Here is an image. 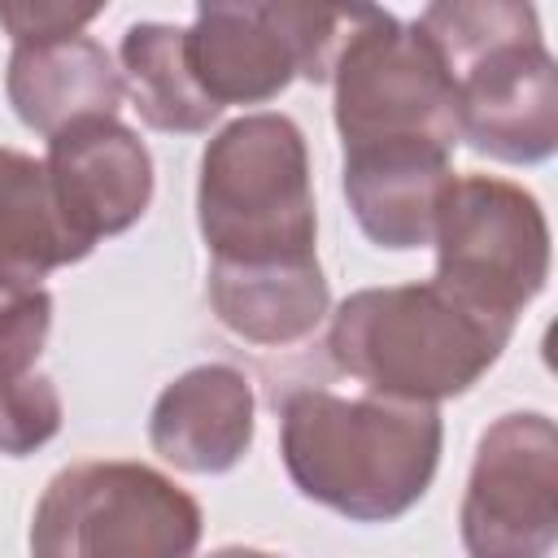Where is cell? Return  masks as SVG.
Here are the masks:
<instances>
[{"instance_id": "6da1fadb", "label": "cell", "mask_w": 558, "mask_h": 558, "mask_svg": "<svg viewBox=\"0 0 558 558\" xmlns=\"http://www.w3.org/2000/svg\"><path fill=\"white\" fill-rule=\"evenodd\" d=\"M440 410L296 388L279 410V453L301 497L353 519H401L440 466Z\"/></svg>"}, {"instance_id": "7a4b0ae2", "label": "cell", "mask_w": 558, "mask_h": 558, "mask_svg": "<svg viewBox=\"0 0 558 558\" xmlns=\"http://www.w3.org/2000/svg\"><path fill=\"white\" fill-rule=\"evenodd\" d=\"M510 331V323L458 305L436 283H401L344 296L327 349L375 397L436 405L466 392L501 357Z\"/></svg>"}, {"instance_id": "3957f363", "label": "cell", "mask_w": 558, "mask_h": 558, "mask_svg": "<svg viewBox=\"0 0 558 558\" xmlns=\"http://www.w3.org/2000/svg\"><path fill=\"white\" fill-rule=\"evenodd\" d=\"M196 222L227 266H270L314 257V187L305 135L283 113H244L227 122L196 183Z\"/></svg>"}, {"instance_id": "277c9868", "label": "cell", "mask_w": 558, "mask_h": 558, "mask_svg": "<svg viewBox=\"0 0 558 558\" xmlns=\"http://www.w3.org/2000/svg\"><path fill=\"white\" fill-rule=\"evenodd\" d=\"M201 506L144 462L57 471L31 519V558H192Z\"/></svg>"}, {"instance_id": "5b68a950", "label": "cell", "mask_w": 558, "mask_h": 558, "mask_svg": "<svg viewBox=\"0 0 558 558\" xmlns=\"http://www.w3.org/2000/svg\"><path fill=\"white\" fill-rule=\"evenodd\" d=\"M436 288L458 305L510 323L549 279V222L532 192L493 174L449 183L436 214Z\"/></svg>"}, {"instance_id": "8992f818", "label": "cell", "mask_w": 558, "mask_h": 558, "mask_svg": "<svg viewBox=\"0 0 558 558\" xmlns=\"http://www.w3.org/2000/svg\"><path fill=\"white\" fill-rule=\"evenodd\" d=\"M331 83L344 148L436 144L449 153L462 140L458 87L445 61L414 26H401L384 9H366L336 57Z\"/></svg>"}, {"instance_id": "52a82bcc", "label": "cell", "mask_w": 558, "mask_h": 558, "mask_svg": "<svg viewBox=\"0 0 558 558\" xmlns=\"http://www.w3.org/2000/svg\"><path fill=\"white\" fill-rule=\"evenodd\" d=\"M466 558H549L558 541V427L549 414H501L475 449L462 497Z\"/></svg>"}, {"instance_id": "ba28073f", "label": "cell", "mask_w": 558, "mask_h": 558, "mask_svg": "<svg viewBox=\"0 0 558 558\" xmlns=\"http://www.w3.org/2000/svg\"><path fill=\"white\" fill-rule=\"evenodd\" d=\"M462 140L497 161L536 166L558 148V70L541 26L497 39L449 70Z\"/></svg>"}, {"instance_id": "9c48e42d", "label": "cell", "mask_w": 558, "mask_h": 558, "mask_svg": "<svg viewBox=\"0 0 558 558\" xmlns=\"http://www.w3.org/2000/svg\"><path fill=\"white\" fill-rule=\"evenodd\" d=\"M44 170L61 222L87 253L100 235H118L140 222L153 201V157L118 118H87L57 131L48 140Z\"/></svg>"}, {"instance_id": "30bf717a", "label": "cell", "mask_w": 558, "mask_h": 558, "mask_svg": "<svg viewBox=\"0 0 558 558\" xmlns=\"http://www.w3.org/2000/svg\"><path fill=\"white\" fill-rule=\"evenodd\" d=\"M148 445L192 475L231 471L253 445V384L227 362L183 371L148 414Z\"/></svg>"}, {"instance_id": "8fae6325", "label": "cell", "mask_w": 558, "mask_h": 558, "mask_svg": "<svg viewBox=\"0 0 558 558\" xmlns=\"http://www.w3.org/2000/svg\"><path fill=\"white\" fill-rule=\"evenodd\" d=\"M453 183L449 153L436 144L344 148V196L357 227L379 248L432 244L440 201Z\"/></svg>"}, {"instance_id": "7c38bea8", "label": "cell", "mask_w": 558, "mask_h": 558, "mask_svg": "<svg viewBox=\"0 0 558 558\" xmlns=\"http://www.w3.org/2000/svg\"><path fill=\"white\" fill-rule=\"evenodd\" d=\"M187 65L218 109L275 100L296 74L279 4H201L187 31Z\"/></svg>"}, {"instance_id": "4fadbf2b", "label": "cell", "mask_w": 558, "mask_h": 558, "mask_svg": "<svg viewBox=\"0 0 558 558\" xmlns=\"http://www.w3.org/2000/svg\"><path fill=\"white\" fill-rule=\"evenodd\" d=\"M4 92L13 113L48 140L74 122L113 118L126 96L122 70L87 35L17 44L4 70Z\"/></svg>"}, {"instance_id": "5bb4252c", "label": "cell", "mask_w": 558, "mask_h": 558, "mask_svg": "<svg viewBox=\"0 0 558 558\" xmlns=\"http://www.w3.org/2000/svg\"><path fill=\"white\" fill-rule=\"evenodd\" d=\"M327 279L318 257L270 266H209V305L227 331L248 344H296L327 314Z\"/></svg>"}, {"instance_id": "9a60e30c", "label": "cell", "mask_w": 558, "mask_h": 558, "mask_svg": "<svg viewBox=\"0 0 558 558\" xmlns=\"http://www.w3.org/2000/svg\"><path fill=\"white\" fill-rule=\"evenodd\" d=\"M87 248L61 222L44 161L0 148V292H39V283Z\"/></svg>"}, {"instance_id": "2e32d148", "label": "cell", "mask_w": 558, "mask_h": 558, "mask_svg": "<svg viewBox=\"0 0 558 558\" xmlns=\"http://www.w3.org/2000/svg\"><path fill=\"white\" fill-rule=\"evenodd\" d=\"M118 61H122V87L148 126L192 135V131H209V122L222 113L201 92L187 65V31L166 22H135L122 35Z\"/></svg>"}, {"instance_id": "e0dca14e", "label": "cell", "mask_w": 558, "mask_h": 558, "mask_svg": "<svg viewBox=\"0 0 558 558\" xmlns=\"http://www.w3.org/2000/svg\"><path fill=\"white\" fill-rule=\"evenodd\" d=\"M61 432V392L48 375L31 371L0 384V453L26 458Z\"/></svg>"}, {"instance_id": "ac0fdd59", "label": "cell", "mask_w": 558, "mask_h": 558, "mask_svg": "<svg viewBox=\"0 0 558 558\" xmlns=\"http://www.w3.org/2000/svg\"><path fill=\"white\" fill-rule=\"evenodd\" d=\"M48 331H52V296L44 288L0 305V384L31 375Z\"/></svg>"}, {"instance_id": "d6986e66", "label": "cell", "mask_w": 558, "mask_h": 558, "mask_svg": "<svg viewBox=\"0 0 558 558\" xmlns=\"http://www.w3.org/2000/svg\"><path fill=\"white\" fill-rule=\"evenodd\" d=\"M100 13V4H65V0H4L0 4V26L17 44H44V39H65L83 35V26Z\"/></svg>"}, {"instance_id": "ffe728a7", "label": "cell", "mask_w": 558, "mask_h": 558, "mask_svg": "<svg viewBox=\"0 0 558 558\" xmlns=\"http://www.w3.org/2000/svg\"><path fill=\"white\" fill-rule=\"evenodd\" d=\"M209 558H275V554H262V549H244V545H227V549H214Z\"/></svg>"}]
</instances>
